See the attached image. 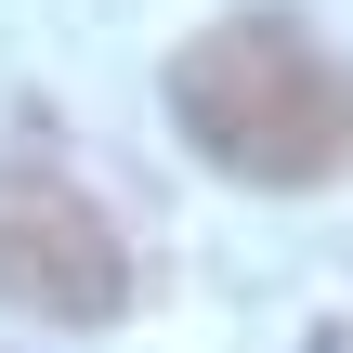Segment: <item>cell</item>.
<instances>
[{"label":"cell","mask_w":353,"mask_h":353,"mask_svg":"<svg viewBox=\"0 0 353 353\" xmlns=\"http://www.w3.org/2000/svg\"><path fill=\"white\" fill-rule=\"evenodd\" d=\"M170 118L223 183L314 196L353 170V65L301 13H223L170 52Z\"/></svg>","instance_id":"6da1fadb"},{"label":"cell","mask_w":353,"mask_h":353,"mask_svg":"<svg viewBox=\"0 0 353 353\" xmlns=\"http://www.w3.org/2000/svg\"><path fill=\"white\" fill-rule=\"evenodd\" d=\"M0 301L39 314V327H105V314H131V249H118V223H105L65 170H39V157H0Z\"/></svg>","instance_id":"7a4b0ae2"}]
</instances>
